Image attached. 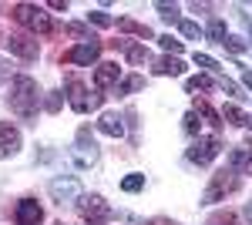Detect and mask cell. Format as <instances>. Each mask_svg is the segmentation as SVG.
<instances>
[{
    "label": "cell",
    "instance_id": "1",
    "mask_svg": "<svg viewBox=\"0 0 252 225\" xmlns=\"http://www.w3.org/2000/svg\"><path fill=\"white\" fill-rule=\"evenodd\" d=\"M40 104V94H37V81L27 74L14 77V88H10V111L17 118H34Z\"/></svg>",
    "mask_w": 252,
    "mask_h": 225
},
{
    "label": "cell",
    "instance_id": "2",
    "mask_svg": "<svg viewBox=\"0 0 252 225\" xmlns=\"http://www.w3.org/2000/svg\"><path fill=\"white\" fill-rule=\"evenodd\" d=\"M10 17L17 20L20 27H27L31 34H51L54 27H51V17L44 14V7L37 3H14L10 7Z\"/></svg>",
    "mask_w": 252,
    "mask_h": 225
},
{
    "label": "cell",
    "instance_id": "3",
    "mask_svg": "<svg viewBox=\"0 0 252 225\" xmlns=\"http://www.w3.org/2000/svg\"><path fill=\"white\" fill-rule=\"evenodd\" d=\"M78 212H81V222L84 225H104L111 219V205L101 195H84V198H78Z\"/></svg>",
    "mask_w": 252,
    "mask_h": 225
},
{
    "label": "cell",
    "instance_id": "4",
    "mask_svg": "<svg viewBox=\"0 0 252 225\" xmlns=\"http://www.w3.org/2000/svg\"><path fill=\"white\" fill-rule=\"evenodd\" d=\"M232 192H239V175H235V171H219V175H212V185L205 188L202 202L212 205V202L225 198V195H232Z\"/></svg>",
    "mask_w": 252,
    "mask_h": 225
},
{
    "label": "cell",
    "instance_id": "5",
    "mask_svg": "<svg viewBox=\"0 0 252 225\" xmlns=\"http://www.w3.org/2000/svg\"><path fill=\"white\" fill-rule=\"evenodd\" d=\"M74 161H78L81 168H91L97 161V145L94 138H91V131L88 128H81L78 131V145H74Z\"/></svg>",
    "mask_w": 252,
    "mask_h": 225
},
{
    "label": "cell",
    "instance_id": "6",
    "mask_svg": "<svg viewBox=\"0 0 252 225\" xmlns=\"http://www.w3.org/2000/svg\"><path fill=\"white\" fill-rule=\"evenodd\" d=\"M219 151H222V141H219V138H198L192 148H189V161H195V165H209Z\"/></svg>",
    "mask_w": 252,
    "mask_h": 225
},
{
    "label": "cell",
    "instance_id": "7",
    "mask_svg": "<svg viewBox=\"0 0 252 225\" xmlns=\"http://www.w3.org/2000/svg\"><path fill=\"white\" fill-rule=\"evenodd\" d=\"M3 47L10 51V54H17V57H24V61H34L37 57V40L34 37H27V34H10V37H3Z\"/></svg>",
    "mask_w": 252,
    "mask_h": 225
},
{
    "label": "cell",
    "instance_id": "8",
    "mask_svg": "<svg viewBox=\"0 0 252 225\" xmlns=\"http://www.w3.org/2000/svg\"><path fill=\"white\" fill-rule=\"evenodd\" d=\"M47 192L54 195V202H74V198H81V182L78 178H54L51 185H47Z\"/></svg>",
    "mask_w": 252,
    "mask_h": 225
},
{
    "label": "cell",
    "instance_id": "9",
    "mask_svg": "<svg viewBox=\"0 0 252 225\" xmlns=\"http://www.w3.org/2000/svg\"><path fill=\"white\" fill-rule=\"evenodd\" d=\"M14 222L17 225H40L44 222V208L34 198H20L17 208H14Z\"/></svg>",
    "mask_w": 252,
    "mask_h": 225
},
{
    "label": "cell",
    "instance_id": "10",
    "mask_svg": "<svg viewBox=\"0 0 252 225\" xmlns=\"http://www.w3.org/2000/svg\"><path fill=\"white\" fill-rule=\"evenodd\" d=\"M97 54H101V44H97V40H84L78 47L64 51V61H67V64H94Z\"/></svg>",
    "mask_w": 252,
    "mask_h": 225
},
{
    "label": "cell",
    "instance_id": "11",
    "mask_svg": "<svg viewBox=\"0 0 252 225\" xmlns=\"http://www.w3.org/2000/svg\"><path fill=\"white\" fill-rule=\"evenodd\" d=\"M20 148V131L10 121H0V158H10Z\"/></svg>",
    "mask_w": 252,
    "mask_h": 225
},
{
    "label": "cell",
    "instance_id": "12",
    "mask_svg": "<svg viewBox=\"0 0 252 225\" xmlns=\"http://www.w3.org/2000/svg\"><path fill=\"white\" fill-rule=\"evenodd\" d=\"M229 165H232L235 175H252V145H242V148L229 151Z\"/></svg>",
    "mask_w": 252,
    "mask_h": 225
},
{
    "label": "cell",
    "instance_id": "13",
    "mask_svg": "<svg viewBox=\"0 0 252 225\" xmlns=\"http://www.w3.org/2000/svg\"><path fill=\"white\" fill-rule=\"evenodd\" d=\"M67 101H71V108L78 114H84L88 108H91V101H88V91H84V84H81L78 77H71L67 81Z\"/></svg>",
    "mask_w": 252,
    "mask_h": 225
},
{
    "label": "cell",
    "instance_id": "14",
    "mask_svg": "<svg viewBox=\"0 0 252 225\" xmlns=\"http://www.w3.org/2000/svg\"><path fill=\"white\" fill-rule=\"evenodd\" d=\"M97 131H104L108 138H121V134H125L121 114H115V111H104L101 118H97Z\"/></svg>",
    "mask_w": 252,
    "mask_h": 225
},
{
    "label": "cell",
    "instance_id": "15",
    "mask_svg": "<svg viewBox=\"0 0 252 225\" xmlns=\"http://www.w3.org/2000/svg\"><path fill=\"white\" fill-rule=\"evenodd\" d=\"M115 81H118V64H115V61H104V64H97V71H94V88H97V91L111 88Z\"/></svg>",
    "mask_w": 252,
    "mask_h": 225
},
{
    "label": "cell",
    "instance_id": "16",
    "mask_svg": "<svg viewBox=\"0 0 252 225\" xmlns=\"http://www.w3.org/2000/svg\"><path fill=\"white\" fill-rule=\"evenodd\" d=\"M155 74H161V77H178V74H185V64H182L178 57H161V61H155Z\"/></svg>",
    "mask_w": 252,
    "mask_h": 225
},
{
    "label": "cell",
    "instance_id": "17",
    "mask_svg": "<svg viewBox=\"0 0 252 225\" xmlns=\"http://www.w3.org/2000/svg\"><path fill=\"white\" fill-rule=\"evenodd\" d=\"M118 31H128V34H135V37H145V40L155 37L148 24H138V20H131V17H121V20H118Z\"/></svg>",
    "mask_w": 252,
    "mask_h": 225
},
{
    "label": "cell",
    "instance_id": "18",
    "mask_svg": "<svg viewBox=\"0 0 252 225\" xmlns=\"http://www.w3.org/2000/svg\"><path fill=\"white\" fill-rule=\"evenodd\" d=\"M222 118H225V121H232L235 128H249V125H252V118H249L246 111H239L235 104H225V111H222Z\"/></svg>",
    "mask_w": 252,
    "mask_h": 225
},
{
    "label": "cell",
    "instance_id": "19",
    "mask_svg": "<svg viewBox=\"0 0 252 225\" xmlns=\"http://www.w3.org/2000/svg\"><path fill=\"white\" fill-rule=\"evenodd\" d=\"M195 114H202L212 128H222V114L212 111V104H209V101H195Z\"/></svg>",
    "mask_w": 252,
    "mask_h": 225
},
{
    "label": "cell",
    "instance_id": "20",
    "mask_svg": "<svg viewBox=\"0 0 252 225\" xmlns=\"http://www.w3.org/2000/svg\"><path fill=\"white\" fill-rule=\"evenodd\" d=\"M121 47L128 51V61H131V64H148V61H152L148 47H131V44H121Z\"/></svg>",
    "mask_w": 252,
    "mask_h": 225
},
{
    "label": "cell",
    "instance_id": "21",
    "mask_svg": "<svg viewBox=\"0 0 252 225\" xmlns=\"http://www.w3.org/2000/svg\"><path fill=\"white\" fill-rule=\"evenodd\" d=\"M138 88H145V77L131 74V77H125V81L118 84V94H131V91H138Z\"/></svg>",
    "mask_w": 252,
    "mask_h": 225
},
{
    "label": "cell",
    "instance_id": "22",
    "mask_svg": "<svg viewBox=\"0 0 252 225\" xmlns=\"http://www.w3.org/2000/svg\"><path fill=\"white\" fill-rule=\"evenodd\" d=\"M185 88H189V91H209V88H212V77H205V74L189 77V81H185Z\"/></svg>",
    "mask_w": 252,
    "mask_h": 225
},
{
    "label": "cell",
    "instance_id": "23",
    "mask_svg": "<svg viewBox=\"0 0 252 225\" xmlns=\"http://www.w3.org/2000/svg\"><path fill=\"white\" fill-rule=\"evenodd\" d=\"M205 225H239V219H235V212H215Z\"/></svg>",
    "mask_w": 252,
    "mask_h": 225
},
{
    "label": "cell",
    "instance_id": "24",
    "mask_svg": "<svg viewBox=\"0 0 252 225\" xmlns=\"http://www.w3.org/2000/svg\"><path fill=\"white\" fill-rule=\"evenodd\" d=\"M209 37H212L215 44H225L229 34H225V24H222V20H212V24H209Z\"/></svg>",
    "mask_w": 252,
    "mask_h": 225
},
{
    "label": "cell",
    "instance_id": "25",
    "mask_svg": "<svg viewBox=\"0 0 252 225\" xmlns=\"http://www.w3.org/2000/svg\"><path fill=\"white\" fill-rule=\"evenodd\" d=\"M141 188H145V175H128L121 182V192H141Z\"/></svg>",
    "mask_w": 252,
    "mask_h": 225
},
{
    "label": "cell",
    "instance_id": "26",
    "mask_svg": "<svg viewBox=\"0 0 252 225\" xmlns=\"http://www.w3.org/2000/svg\"><path fill=\"white\" fill-rule=\"evenodd\" d=\"M195 64H198V67H205V71H219V61H215V57H209V54H198V51H195Z\"/></svg>",
    "mask_w": 252,
    "mask_h": 225
},
{
    "label": "cell",
    "instance_id": "27",
    "mask_svg": "<svg viewBox=\"0 0 252 225\" xmlns=\"http://www.w3.org/2000/svg\"><path fill=\"white\" fill-rule=\"evenodd\" d=\"M158 14H161V20L175 24V20H178V7H175V3H158Z\"/></svg>",
    "mask_w": 252,
    "mask_h": 225
},
{
    "label": "cell",
    "instance_id": "28",
    "mask_svg": "<svg viewBox=\"0 0 252 225\" xmlns=\"http://www.w3.org/2000/svg\"><path fill=\"white\" fill-rule=\"evenodd\" d=\"M182 34L189 40H195V37H202V27H198L195 20H182Z\"/></svg>",
    "mask_w": 252,
    "mask_h": 225
},
{
    "label": "cell",
    "instance_id": "29",
    "mask_svg": "<svg viewBox=\"0 0 252 225\" xmlns=\"http://www.w3.org/2000/svg\"><path fill=\"white\" fill-rule=\"evenodd\" d=\"M222 47H229V51H232V54H242V51H246V40H242V37H235V34H229V37H225V44H222Z\"/></svg>",
    "mask_w": 252,
    "mask_h": 225
},
{
    "label": "cell",
    "instance_id": "30",
    "mask_svg": "<svg viewBox=\"0 0 252 225\" xmlns=\"http://www.w3.org/2000/svg\"><path fill=\"white\" fill-rule=\"evenodd\" d=\"M198 128H202L198 114H195V111H189V114H185V131H189V134H198Z\"/></svg>",
    "mask_w": 252,
    "mask_h": 225
},
{
    "label": "cell",
    "instance_id": "31",
    "mask_svg": "<svg viewBox=\"0 0 252 225\" xmlns=\"http://www.w3.org/2000/svg\"><path fill=\"white\" fill-rule=\"evenodd\" d=\"M158 44H161L165 51H172V54H178V51H182V40H175L172 34H168V37H158Z\"/></svg>",
    "mask_w": 252,
    "mask_h": 225
},
{
    "label": "cell",
    "instance_id": "32",
    "mask_svg": "<svg viewBox=\"0 0 252 225\" xmlns=\"http://www.w3.org/2000/svg\"><path fill=\"white\" fill-rule=\"evenodd\" d=\"M88 20H91V24H97V27H108V24H111V17H108V14H101V10H91V14H88Z\"/></svg>",
    "mask_w": 252,
    "mask_h": 225
},
{
    "label": "cell",
    "instance_id": "33",
    "mask_svg": "<svg viewBox=\"0 0 252 225\" xmlns=\"http://www.w3.org/2000/svg\"><path fill=\"white\" fill-rule=\"evenodd\" d=\"M58 108H61V94L54 91L51 97H47V111H58Z\"/></svg>",
    "mask_w": 252,
    "mask_h": 225
},
{
    "label": "cell",
    "instance_id": "34",
    "mask_svg": "<svg viewBox=\"0 0 252 225\" xmlns=\"http://www.w3.org/2000/svg\"><path fill=\"white\" fill-rule=\"evenodd\" d=\"M222 88H225V91H229V94H235V97H242V94H239V88H235L232 81H222Z\"/></svg>",
    "mask_w": 252,
    "mask_h": 225
},
{
    "label": "cell",
    "instance_id": "35",
    "mask_svg": "<svg viewBox=\"0 0 252 225\" xmlns=\"http://www.w3.org/2000/svg\"><path fill=\"white\" fill-rule=\"evenodd\" d=\"M242 81H246V88L252 91V71H246V74H242Z\"/></svg>",
    "mask_w": 252,
    "mask_h": 225
},
{
    "label": "cell",
    "instance_id": "36",
    "mask_svg": "<svg viewBox=\"0 0 252 225\" xmlns=\"http://www.w3.org/2000/svg\"><path fill=\"white\" fill-rule=\"evenodd\" d=\"M152 225H175V222H168V219H155Z\"/></svg>",
    "mask_w": 252,
    "mask_h": 225
},
{
    "label": "cell",
    "instance_id": "37",
    "mask_svg": "<svg viewBox=\"0 0 252 225\" xmlns=\"http://www.w3.org/2000/svg\"><path fill=\"white\" fill-rule=\"evenodd\" d=\"M246 215H249V219H252V205H249V208H246Z\"/></svg>",
    "mask_w": 252,
    "mask_h": 225
},
{
    "label": "cell",
    "instance_id": "38",
    "mask_svg": "<svg viewBox=\"0 0 252 225\" xmlns=\"http://www.w3.org/2000/svg\"><path fill=\"white\" fill-rule=\"evenodd\" d=\"M249 34H252V24H249Z\"/></svg>",
    "mask_w": 252,
    "mask_h": 225
}]
</instances>
